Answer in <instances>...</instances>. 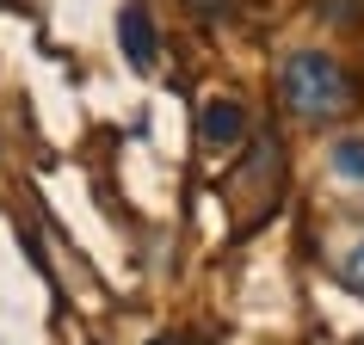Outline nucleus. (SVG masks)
<instances>
[{
  "label": "nucleus",
  "mask_w": 364,
  "mask_h": 345,
  "mask_svg": "<svg viewBox=\"0 0 364 345\" xmlns=\"http://www.w3.org/2000/svg\"><path fill=\"white\" fill-rule=\"evenodd\" d=\"M117 50H124V62H130L136 75H149L154 62H161V43H154L149 6H124V13H117Z\"/></svg>",
  "instance_id": "nucleus-2"
},
{
  "label": "nucleus",
  "mask_w": 364,
  "mask_h": 345,
  "mask_svg": "<svg viewBox=\"0 0 364 345\" xmlns=\"http://www.w3.org/2000/svg\"><path fill=\"white\" fill-rule=\"evenodd\" d=\"M241 136H247V111H241L235 99H210V105H204V142H210V148H235Z\"/></svg>",
  "instance_id": "nucleus-3"
},
{
  "label": "nucleus",
  "mask_w": 364,
  "mask_h": 345,
  "mask_svg": "<svg viewBox=\"0 0 364 345\" xmlns=\"http://www.w3.org/2000/svg\"><path fill=\"white\" fill-rule=\"evenodd\" d=\"M340 284L352 290V296H364V241H358V247H352V253L340 259Z\"/></svg>",
  "instance_id": "nucleus-5"
},
{
  "label": "nucleus",
  "mask_w": 364,
  "mask_h": 345,
  "mask_svg": "<svg viewBox=\"0 0 364 345\" xmlns=\"http://www.w3.org/2000/svg\"><path fill=\"white\" fill-rule=\"evenodd\" d=\"M278 93L296 117L309 124H327V117H346L352 111V75L327 50H290L284 68H278Z\"/></svg>",
  "instance_id": "nucleus-1"
},
{
  "label": "nucleus",
  "mask_w": 364,
  "mask_h": 345,
  "mask_svg": "<svg viewBox=\"0 0 364 345\" xmlns=\"http://www.w3.org/2000/svg\"><path fill=\"white\" fill-rule=\"evenodd\" d=\"M327 167L340 172L346 185H364V136H340V142L327 148Z\"/></svg>",
  "instance_id": "nucleus-4"
}]
</instances>
